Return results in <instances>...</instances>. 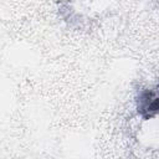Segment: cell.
Masks as SVG:
<instances>
[{
    "instance_id": "cell-1",
    "label": "cell",
    "mask_w": 159,
    "mask_h": 159,
    "mask_svg": "<svg viewBox=\"0 0 159 159\" xmlns=\"http://www.w3.org/2000/svg\"><path fill=\"white\" fill-rule=\"evenodd\" d=\"M138 112L144 117L149 118L158 111V96L155 91L145 89L138 97Z\"/></svg>"
}]
</instances>
